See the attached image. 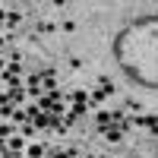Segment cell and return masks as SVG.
Segmentation results:
<instances>
[{
    "mask_svg": "<svg viewBox=\"0 0 158 158\" xmlns=\"http://www.w3.org/2000/svg\"><path fill=\"white\" fill-rule=\"evenodd\" d=\"M108 127H114V117H111V111H98V130L104 133Z\"/></svg>",
    "mask_w": 158,
    "mask_h": 158,
    "instance_id": "obj_1",
    "label": "cell"
},
{
    "mask_svg": "<svg viewBox=\"0 0 158 158\" xmlns=\"http://www.w3.org/2000/svg\"><path fill=\"white\" fill-rule=\"evenodd\" d=\"M104 139H108V142H120L123 139V130L120 127H108V130H104Z\"/></svg>",
    "mask_w": 158,
    "mask_h": 158,
    "instance_id": "obj_2",
    "label": "cell"
},
{
    "mask_svg": "<svg viewBox=\"0 0 158 158\" xmlns=\"http://www.w3.org/2000/svg\"><path fill=\"white\" fill-rule=\"evenodd\" d=\"M19 149H22V139H19V136H10V152H13V155H16Z\"/></svg>",
    "mask_w": 158,
    "mask_h": 158,
    "instance_id": "obj_3",
    "label": "cell"
},
{
    "mask_svg": "<svg viewBox=\"0 0 158 158\" xmlns=\"http://www.w3.org/2000/svg\"><path fill=\"white\" fill-rule=\"evenodd\" d=\"M41 155H44L41 146H29V158H41Z\"/></svg>",
    "mask_w": 158,
    "mask_h": 158,
    "instance_id": "obj_4",
    "label": "cell"
},
{
    "mask_svg": "<svg viewBox=\"0 0 158 158\" xmlns=\"http://www.w3.org/2000/svg\"><path fill=\"white\" fill-rule=\"evenodd\" d=\"M38 32H44V35H51V32H54V22H41V25H38Z\"/></svg>",
    "mask_w": 158,
    "mask_h": 158,
    "instance_id": "obj_5",
    "label": "cell"
},
{
    "mask_svg": "<svg viewBox=\"0 0 158 158\" xmlns=\"http://www.w3.org/2000/svg\"><path fill=\"white\" fill-rule=\"evenodd\" d=\"M63 111H67V108H63V104H60V101H57V104H54V111H51V117H54V120H57V117H60V114H63Z\"/></svg>",
    "mask_w": 158,
    "mask_h": 158,
    "instance_id": "obj_6",
    "label": "cell"
},
{
    "mask_svg": "<svg viewBox=\"0 0 158 158\" xmlns=\"http://www.w3.org/2000/svg\"><path fill=\"white\" fill-rule=\"evenodd\" d=\"M19 22V13H6V25H16Z\"/></svg>",
    "mask_w": 158,
    "mask_h": 158,
    "instance_id": "obj_7",
    "label": "cell"
},
{
    "mask_svg": "<svg viewBox=\"0 0 158 158\" xmlns=\"http://www.w3.org/2000/svg\"><path fill=\"white\" fill-rule=\"evenodd\" d=\"M3 22H6V13H3V10H0V25H3Z\"/></svg>",
    "mask_w": 158,
    "mask_h": 158,
    "instance_id": "obj_8",
    "label": "cell"
},
{
    "mask_svg": "<svg viewBox=\"0 0 158 158\" xmlns=\"http://www.w3.org/2000/svg\"><path fill=\"white\" fill-rule=\"evenodd\" d=\"M3 44H6V38H0V48H3Z\"/></svg>",
    "mask_w": 158,
    "mask_h": 158,
    "instance_id": "obj_9",
    "label": "cell"
},
{
    "mask_svg": "<svg viewBox=\"0 0 158 158\" xmlns=\"http://www.w3.org/2000/svg\"><path fill=\"white\" fill-rule=\"evenodd\" d=\"M152 136H158V127H155V130H152Z\"/></svg>",
    "mask_w": 158,
    "mask_h": 158,
    "instance_id": "obj_10",
    "label": "cell"
}]
</instances>
